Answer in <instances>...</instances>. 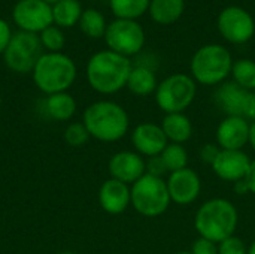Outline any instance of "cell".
Here are the masks:
<instances>
[{
    "instance_id": "1",
    "label": "cell",
    "mask_w": 255,
    "mask_h": 254,
    "mask_svg": "<svg viewBox=\"0 0 255 254\" xmlns=\"http://www.w3.org/2000/svg\"><path fill=\"white\" fill-rule=\"evenodd\" d=\"M133 66L128 57L111 49L96 52L87 64V79L100 94H114L127 85Z\"/></svg>"
},
{
    "instance_id": "2",
    "label": "cell",
    "mask_w": 255,
    "mask_h": 254,
    "mask_svg": "<svg viewBox=\"0 0 255 254\" xmlns=\"http://www.w3.org/2000/svg\"><path fill=\"white\" fill-rule=\"evenodd\" d=\"M239 223L236 207L224 198H214L200 205L196 213L194 228L199 237L215 244L235 235Z\"/></svg>"
},
{
    "instance_id": "3",
    "label": "cell",
    "mask_w": 255,
    "mask_h": 254,
    "mask_svg": "<svg viewBox=\"0 0 255 254\" xmlns=\"http://www.w3.org/2000/svg\"><path fill=\"white\" fill-rule=\"evenodd\" d=\"M82 123L91 138L100 142H117L126 136L130 118L126 109L112 100L91 103L82 115Z\"/></svg>"
},
{
    "instance_id": "4",
    "label": "cell",
    "mask_w": 255,
    "mask_h": 254,
    "mask_svg": "<svg viewBox=\"0 0 255 254\" xmlns=\"http://www.w3.org/2000/svg\"><path fill=\"white\" fill-rule=\"evenodd\" d=\"M76 79V64L61 52L43 54L33 69V81L45 94L64 93Z\"/></svg>"
},
{
    "instance_id": "5",
    "label": "cell",
    "mask_w": 255,
    "mask_h": 254,
    "mask_svg": "<svg viewBox=\"0 0 255 254\" xmlns=\"http://www.w3.org/2000/svg\"><path fill=\"white\" fill-rule=\"evenodd\" d=\"M233 58L230 51L218 43H208L196 51L190 70L196 82L202 85H220L232 75Z\"/></svg>"
},
{
    "instance_id": "6",
    "label": "cell",
    "mask_w": 255,
    "mask_h": 254,
    "mask_svg": "<svg viewBox=\"0 0 255 254\" xmlns=\"http://www.w3.org/2000/svg\"><path fill=\"white\" fill-rule=\"evenodd\" d=\"M131 207L143 217H160L170 205L166 181L160 177L145 174L130 187Z\"/></svg>"
},
{
    "instance_id": "7",
    "label": "cell",
    "mask_w": 255,
    "mask_h": 254,
    "mask_svg": "<svg viewBox=\"0 0 255 254\" xmlns=\"http://www.w3.org/2000/svg\"><path fill=\"white\" fill-rule=\"evenodd\" d=\"M197 82L191 75L185 73H173L164 78L154 96L158 108L166 114H178L184 112L196 99L197 94Z\"/></svg>"
},
{
    "instance_id": "8",
    "label": "cell",
    "mask_w": 255,
    "mask_h": 254,
    "mask_svg": "<svg viewBox=\"0 0 255 254\" xmlns=\"http://www.w3.org/2000/svg\"><path fill=\"white\" fill-rule=\"evenodd\" d=\"M42 42L36 33L16 31L12 34L7 48L3 52L6 66L16 73L33 72L36 63L43 55Z\"/></svg>"
},
{
    "instance_id": "9",
    "label": "cell",
    "mask_w": 255,
    "mask_h": 254,
    "mask_svg": "<svg viewBox=\"0 0 255 254\" xmlns=\"http://www.w3.org/2000/svg\"><path fill=\"white\" fill-rule=\"evenodd\" d=\"M214 102L226 117H241L250 123L255 121V91H248L233 81L220 84L214 93Z\"/></svg>"
},
{
    "instance_id": "10",
    "label": "cell",
    "mask_w": 255,
    "mask_h": 254,
    "mask_svg": "<svg viewBox=\"0 0 255 254\" xmlns=\"http://www.w3.org/2000/svg\"><path fill=\"white\" fill-rule=\"evenodd\" d=\"M105 40L111 51L124 57L136 55L145 45V31L134 19H115L106 27Z\"/></svg>"
},
{
    "instance_id": "11",
    "label": "cell",
    "mask_w": 255,
    "mask_h": 254,
    "mask_svg": "<svg viewBox=\"0 0 255 254\" xmlns=\"http://www.w3.org/2000/svg\"><path fill=\"white\" fill-rule=\"evenodd\" d=\"M218 30L230 43H245L255 34L253 15L241 6H227L218 15Z\"/></svg>"
},
{
    "instance_id": "12",
    "label": "cell",
    "mask_w": 255,
    "mask_h": 254,
    "mask_svg": "<svg viewBox=\"0 0 255 254\" xmlns=\"http://www.w3.org/2000/svg\"><path fill=\"white\" fill-rule=\"evenodd\" d=\"M13 21L22 31H43L54 21L52 6L45 0H19L13 7Z\"/></svg>"
},
{
    "instance_id": "13",
    "label": "cell",
    "mask_w": 255,
    "mask_h": 254,
    "mask_svg": "<svg viewBox=\"0 0 255 254\" xmlns=\"http://www.w3.org/2000/svg\"><path fill=\"white\" fill-rule=\"evenodd\" d=\"M166 186L169 190L170 201L176 205L193 204L202 192L200 177L199 174H196V171L190 168L172 172L166 180Z\"/></svg>"
},
{
    "instance_id": "14",
    "label": "cell",
    "mask_w": 255,
    "mask_h": 254,
    "mask_svg": "<svg viewBox=\"0 0 255 254\" xmlns=\"http://www.w3.org/2000/svg\"><path fill=\"white\" fill-rule=\"evenodd\" d=\"M111 178L126 184H134L146 174V162L136 151H118L108 165Z\"/></svg>"
},
{
    "instance_id": "15",
    "label": "cell",
    "mask_w": 255,
    "mask_h": 254,
    "mask_svg": "<svg viewBox=\"0 0 255 254\" xmlns=\"http://www.w3.org/2000/svg\"><path fill=\"white\" fill-rule=\"evenodd\" d=\"M131 144L142 157L160 156L167 147L169 141L160 124L155 123H140L131 132Z\"/></svg>"
},
{
    "instance_id": "16",
    "label": "cell",
    "mask_w": 255,
    "mask_h": 254,
    "mask_svg": "<svg viewBox=\"0 0 255 254\" xmlns=\"http://www.w3.org/2000/svg\"><path fill=\"white\" fill-rule=\"evenodd\" d=\"M251 159L244 150H221L212 163L214 174L223 181L236 183L247 177Z\"/></svg>"
},
{
    "instance_id": "17",
    "label": "cell",
    "mask_w": 255,
    "mask_h": 254,
    "mask_svg": "<svg viewBox=\"0 0 255 254\" xmlns=\"http://www.w3.org/2000/svg\"><path fill=\"white\" fill-rule=\"evenodd\" d=\"M251 123L241 117H226L217 127V144L221 150H244L250 142Z\"/></svg>"
},
{
    "instance_id": "18",
    "label": "cell",
    "mask_w": 255,
    "mask_h": 254,
    "mask_svg": "<svg viewBox=\"0 0 255 254\" xmlns=\"http://www.w3.org/2000/svg\"><path fill=\"white\" fill-rule=\"evenodd\" d=\"M99 204L108 214L117 216L131 205L130 186L118 180L109 178L99 189Z\"/></svg>"
},
{
    "instance_id": "19",
    "label": "cell",
    "mask_w": 255,
    "mask_h": 254,
    "mask_svg": "<svg viewBox=\"0 0 255 254\" xmlns=\"http://www.w3.org/2000/svg\"><path fill=\"white\" fill-rule=\"evenodd\" d=\"M160 126L167 141L172 144L182 145L193 136V123L184 112L166 114Z\"/></svg>"
},
{
    "instance_id": "20",
    "label": "cell",
    "mask_w": 255,
    "mask_h": 254,
    "mask_svg": "<svg viewBox=\"0 0 255 254\" xmlns=\"http://www.w3.org/2000/svg\"><path fill=\"white\" fill-rule=\"evenodd\" d=\"M45 114L54 121H69L76 112V100L69 93L49 94L43 103Z\"/></svg>"
},
{
    "instance_id": "21",
    "label": "cell",
    "mask_w": 255,
    "mask_h": 254,
    "mask_svg": "<svg viewBox=\"0 0 255 254\" xmlns=\"http://www.w3.org/2000/svg\"><path fill=\"white\" fill-rule=\"evenodd\" d=\"M148 10L157 24L169 25L182 16L185 10V0H151Z\"/></svg>"
},
{
    "instance_id": "22",
    "label": "cell",
    "mask_w": 255,
    "mask_h": 254,
    "mask_svg": "<svg viewBox=\"0 0 255 254\" xmlns=\"http://www.w3.org/2000/svg\"><path fill=\"white\" fill-rule=\"evenodd\" d=\"M126 87L133 94L143 97V96H149L155 93L158 82L152 69H149L148 66H136L131 69Z\"/></svg>"
},
{
    "instance_id": "23",
    "label": "cell",
    "mask_w": 255,
    "mask_h": 254,
    "mask_svg": "<svg viewBox=\"0 0 255 254\" xmlns=\"http://www.w3.org/2000/svg\"><path fill=\"white\" fill-rule=\"evenodd\" d=\"M82 15V7L78 0H60L52 6V18L60 27L75 25Z\"/></svg>"
},
{
    "instance_id": "24",
    "label": "cell",
    "mask_w": 255,
    "mask_h": 254,
    "mask_svg": "<svg viewBox=\"0 0 255 254\" xmlns=\"http://www.w3.org/2000/svg\"><path fill=\"white\" fill-rule=\"evenodd\" d=\"M151 0H109L111 9L118 19H134L149 9Z\"/></svg>"
},
{
    "instance_id": "25",
    "label": "cell",
    "mask_w": 255,
    "mask_h": 254,
    "mask_svg": "<svg viewBox=\"0 0 255 254\" xmlns=\"http://www.w3.org/2000/svg\"><path fill=\"white\" fill-rule=\"evenodd\" d=\"M233 82H236L239 87L255 91V61L250 58H241L233 63L232 69Z\"/></svg>"
},
{
    "instance_id": "26",
    "label": "cell",
    "mask_w": 255,
    "mask_h": 254,
    "mask_svg": "<svg viewBox=\"0 0 255 254\" xmlns=\"http://www.w3.org/2000/svg\"><path fill=\"white\" fill-rule=\"evenodd\" d=\"M160 156L167 168V172H170V174L188 168L187 166L188 165V153L184 148V145H181V144L169 142Z\"/></svg>"
},
{
    "instance_id": "27",
    "label": "cell",
    "mask_w": 255,
    "mask_h": 254,
    "mask_svg": "<svg viewBox=\"0 0 255 254\" xmlns=\"http://www.w3.org/2000/svg\"><path fill=\"white\" fill-rule=\"evenodd\" d=\"M79 25L81 30L90 36V37H102L106 33V22H105V16L96 10V9H87L82 12L81 19H79Z\"/></svg>"
},
{
    "instance_id": "28",
    "label": "cell",
    "mask_w": 255,
    "mask_h": 254,
    "mask_svg": "<svg viewBox=\"0 0 255 254\" xmlns=\"http://www.w3.org/2000/svg\"><path fill=\"white\" fill-rule=\"evenodd\" d=\"M90 133L87 130V127L84 126V123H70L66 130H64V141L67 145L79 148L82 145H85L90 139Z\"/></svg>"
},
{
    "instance_id": "29",
    "label": "cell",
    "mask_w": 255,
    "mask_h": 254,
    "mask_svg": "<svg viewBox=\"0 0 255 254\" xmlns=\"http://www.w3.org/2000/svg\"><path fill=\"white\" fill-rule=\"evenodd\" d=\"M64 34L58 27H48L40 33V42L42 45L49 49L51 52H58L64 46Z\"/></svg>"
},
{
    "instance_id": "30",
    "label": "cell",
    "mask_w": 255,
    "mask_h": 254,
    "mask_svg": "<svg viewBox=\"0 0 255 254\" xmlns=\"http://www.w3.org/2000/svg\"><path fill=\"white\" fill-rule=\"evenodd\" d=\"M218 254H248V247L239 237H230L218 244Z\"/></svg>"
},
{
    "instance_id": "31",
    "label": "cell",
    "mask_w": 255,
    "mask_h": 254,
    "mask_svg": "<svg viewBox=\"0 0 255 254\" xmlns=\"http://www.w3.org/2000/svg\"><path fill=\"white\" fill-rule=\"evenodd\" d=\"M193 254H218V244L206 240V238H202L199 237L193 246H191V250Z\"/></svg>"
},
{
    "instance_id": "32",
    "label": "cell",
    "mask_w": 255,
    "mask_h": 254,
    "mask_svg": "<svg viewBox=\"0 0 255 254\" xmlns=\"http://www.w3.org/2000/svg\"><path fill=\"white\" fill-rule=\"evenodd\" d=\"M166 172H167V168H166L161 156H154L146 160V174L161 178Z\"/></svg>"
},
{
    "instance_id": "33",
    "label": "cell",
    "mask_w": 255,
    "mask_h": 254,
    "mask_svg": "<svg viewBox=\"0 0 255 254\" xmlns=\"http://www.w3.org/2000/svg\"><path fill=\"white\" fill-rule=\"evenodd\" d=\"M221 148L218 147V144H205L202 148H200V160L206 165H211L215 162L217 156L220 154Z\"/></svg>"
},
{
    "instance_id": "34",
    "label": "cell",
    "mask_w": 255,
    "mask_h": 254,
    "mask_svg": "<svg viewBox=\"0 0 255 254\" xmlns=\"http://www.w3.org/2000/svg\"><path fill=\"white\" fill-rule=\"evenodd\" d=\"M10 37H12V34H10V28H9L7 22L0 18V54L4 52V49L7 48Z\"/></svg>"
},
{
    "instance_id": "35",
    "label": "cell",
    "mask_w": 255,
    "mask_h": 254,
    "mask_svg": "<svg viewBox=\"0 0 255 254\" xmlns=\"http://www.w3.org/2000/svg\"><path fill=\"white\" fill-rule=\"evenodd\" d=\"M245 181L248 184V189H250V193H254L255 195V159L251 160V165H250V169H248V174L245 177Z\"/></svg>"
},
{
    "instance_id": "36",
    "label": "cell",
    "mask_w": 255,
    "mask_h": 254,
    "mask_svg": "<svg viewBox=\"0 0 255 254\" xmlns=\"http://www.w3.org/2000/svg\"><path fill=\"white\" fill-rule=\"evenodd\" d=\"M235 192H236L238 195H248V193H250V189H248V184H247L245 178L235 183Z\"/></svg>"
},
{
    "instance_id": "37",
    "label": "cell",
    "mask_w": 255,
    "mask_h": 254,
    "mask_svg": "<svg viewBox=\"0 0 255 254\" xmlns=\"http://www.w3.org/2000/svg\"><path fill=\"white\" fill-rule=\"evenodd\" d=\"M248 144L253 147V150L255 151V121L251 123V127H250V142Z\"/></svg>"
},
{
    "instance_id": "38",
    "label": "cell",
    "mask_w": 255,
    "mask_h": 254,
    "mask_svg": "<svg viewBox=\"0 0 255 254\" xmlns=\"http://www.w3.org/2000/svg\"><path fill=\"white\" fill-rule=\"evenodd\" d=\"M248 254H255V241H253L251 246L248 247Z\"/></svg>"
},
{
    "instance_id": "39",
    "label": "cell",
    "mask_w": 255,
    "mask_h": 254,
    "mask_svg": "<svg viewBox=\"0 0 255 254\" xmlns=\"http://www.w3.org/2000/svg\"><path fill=\"white\" fill-rule=\"evenodd\" d=\"M45 1H46V3H54V4H55V3L60 1V0H45Z\"/></svg>"
},
{
    "instance_id": "40",
    "label": "cell",
    "mask_w": 255,
    "mask_h": 254,
    "mask_svg": "<svg viewBox=\"0 0 255 254\" xmlns=\"http://www.w3.org/2000/svg\"><path fill=\"white\" fill-rule=\"evenodd\" d=\"M175 254H193L191 252H178V253H175Z\"/></svg>"
},
{
    "instance_id": "41",
    "label": "cell",
    "mask_w": 255,
    "mask_h": 254,
    "mask_svg": "<svg viewBox=\"0 0 255 254\" xmlns=\"http://www.w3.org/2000/svg\"><path fill=\"white\" fill-rule=\"evenodd\" d=\"M60 254H75V253H72V252H63V253H60Z\"/></svg>"
},
{
    "instance_id": "42",
    "label": "cell",
    "mask_w": 255,
    "mask_h": 254,
    "mask_svg": "<svg viewBox=\"0 0 255 254\" xmlns=\"http://www.w3.org/2000/svg\"><path fill=\"white\" fill-rule=\"evenodd\" d=\"M0 108H1V97H0Z\"/></svg>"
}]
</instances>
